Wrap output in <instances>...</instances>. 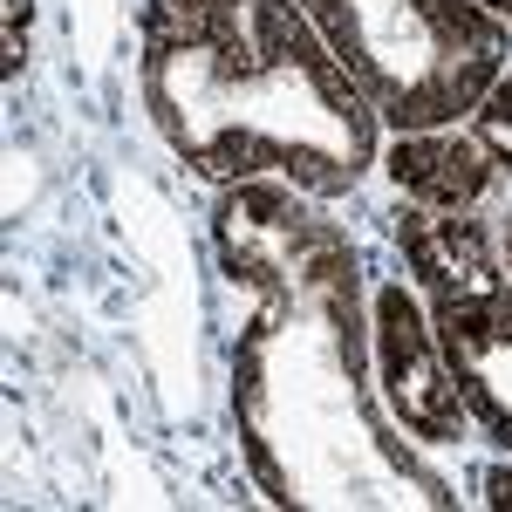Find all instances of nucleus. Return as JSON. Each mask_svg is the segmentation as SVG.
Returning <instances> with one entry per match:
<instances>
[{"label":"nucleus","instance_id":"20e7f679","mask_svg":"<svg viewBox=\"0 0 512 512\" xmlns=\"http://www.w3.org/2000/svg\"><path fill=\"white\" fill-rule=\"evenodd\" d=\"M403 274L437 321L444 362L465 390L472 424L512 451V274L499 233L478 212H396Z\"/></svg>","mask_w":512,"mask_h":512},{"label":"nucleus","instance_id":"f03ea898","mask_svg":"<svg viewBox=\"0 0 512 512\" xmlns=\"http://www.w3.org/2000/svg\"><path fill=\"white\" fill-rule=\"evenodd\" d=\"M137 89L171 158L212 185L342 198L376 164V110L294 0H144Z\"/></svg>","mask_w":512,"mask_h":512},{"label":"nucleus","instance_id":"9d476101","mask_svg":"<svg viewBox=\"0 0 512 512\" xmlns=\"http://www.w3.org/2000/svg\"><path fill=\"white\" fill-rule=\"evenodd\" d=\"M499 253H506V274H512V219H506V233H499Z\"/></svg>","mask_w":512,"mask_h":512},{"label":"nucleus","instance_id":"6e6552de","mask_svg":"<svg viewBox=\"0 0 512 512\" xmlns=\"http://www.w3.org/2000/svg\"><path fill=\"white\" fill-rule=\"evenodd\" d=\"M21 48H28V0H7V69H21Z\"/></svg>","mask_w":512,"mask_h":512},{"label":"nucleus","instance_id":"1a4fd4ad","mask_svg":"<svg viewBox=\"0 0 512 512\" xmlns=\"http://www.w3.org/2000/svg\"><path fill=\"white\" fill-rule=\"evenodd\" d=\"M478 485H485V506H512V465H492Z\"/></svg>","mask_w":512,"mask_h":512},{"label":"nucleus","instance_id":"7ed1b4c3","mask_svg":"<svg viewBox=\"0 0 512 512\" xmlns=\"http://www.w3.org/2000/svg\"><path fill=\"white\" fill-rule=\"evenodd\" d=\"M390 130H444L512 69V21L478 0H294Z\"/></svg>","mask_w":512,"mask_h":512},{"label":"nucleus","instance_id":"f257e3e1","mask_svg":"<svg viewBox=\"0 0 512 512\" xmlns=\"http://www.w3.org/2000/svg\"><path fill=\"white\" fill-rule=\"evenodd\" d=\"M212 253L239 294L233 431L253 485L294 512L451 506L376 383L369 280L342 219L280 178L219 185Z\"/></svg>","mask_w":512,"mask_h":512},{"label":"nucleus","instance_id":"9b49d317","mask_svg":"<svg viewBox=\"0 0 512 512\" xmlns=\"http://www.w3.org/2000/svg\"><path fill=\"white\" fill-rule=\"evenodd\" d=\"M478 7H492L499 21H512V0H478Z\"/></svg>","mask_w":512,"mask_h":512},{"label":"nucleus","instance_id":"0eeeda50","mask_svg":"<svg viewBox=\"0 0 512 512\" xmlns=\"http://www.w3.org/2000/svg\"><path fill=\"white\" fill-rule=\"evenodd\" d=\"M472 130H478V144L499 158V171H512V69L485 89V103L472 110Z\"/></svg>","mask_w":512,"mask_h":512},{"label":"nucleus","instance_id":"39448f33","mask_svg":"<svg viewBox=\"0 0 512 512\" xmlns=\"http://www.w3.org/2000/svg\"><path fill=\"white\" fill-rule=\"evenodd\" d=\"M369 335H376V383H383V403L403 424V437L465 444L478 424L465 410V390H458V376L444 362L437 321L424 308V294L410 287V274H390L369 287Z\"/></svg>","mask_w":512,"mask_h":512},{"label":"nucleus","instance_id":"423d86ee","mask_svg":"<svg viewBox=\"0 0 512 512\" xmlns=\"http://www.w3.org/2000/svg\"><path fill=\"white\" fill-rule=\"evenodd\" d=\"M396 192H410V205L431 212H478L485 192L499 185V158L478 144V130H396V144L383 151Z\"/></svg>","mask_w":512,"mask_h":512}]
</instances>
